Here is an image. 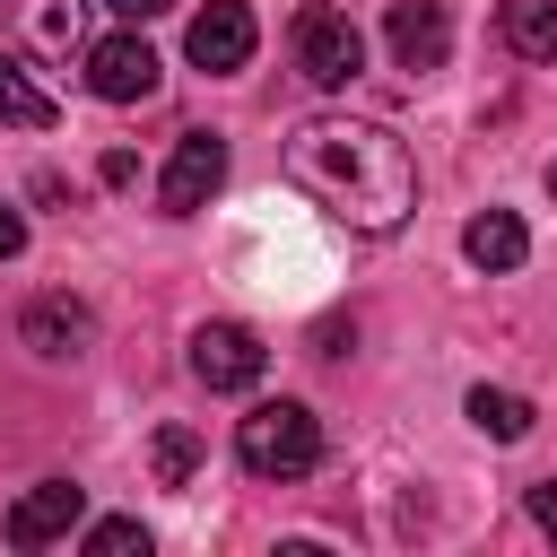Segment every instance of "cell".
I'll list each match as a JSON object with an SVG mask.
<instances>
[{"label":"cell","mask_w":557,"mask_h":557,"mask_svg":"<svg viewBox=\"0 0 557 557\" xmlns=\"http://www.w3.org/2000/svg\"><path fill=\"white\" fill-rule=\"evenodd\" d=\"M287 183L331 209L339 226L357 235H392L409 209H418V157L400 131L383 122H357V113H313L287 131Z\"/></svg>","instance_id":"cell-1"},{"label":"cell","mask_w":557,"mask_h":557,"mask_svg":"<svg viewBox=\"0 0 557 557\" xmlns=\"http://www.w3.org/2000/svg\"><path fill=\"white\" fill-rule=\"evenodd\" d=\"M235 461L252 479H305L322 461V418L305 400H261L244 426H235Z\"/></svg>","instance_id":"cell-2"},{"label":"cell","mask_w":557,"mask_h":557,"mask_svg":"<svg viewBox=\"0 0 557 557\" xmlns=\"http://www.w3.org/2000/svg\"><path fill=\"white\" fill-rule=\"evenodd\" d=\"M296 70L313 78V87H357L366 78V35L348 26V9H305L296 17Z\"/></svg>","instance_id":"cell-3"},{"label":"cell","mask_w":557,"mask_h":557,"mask_svg":"<svg viewBox=\"0 0 557 557\" xmlns=\"http://www.w3.org/2000/svg\"><path fill=\"white\" fill-rule=\"evenodd\" d=\"M218 183H226V139L218 131H183L174 157H165V174H157V209L165 218H191Z\"/></svg>","instance_id":"cell-4"},{"label":"cell","mask_w":557,"mask_h":557,"mask_svg":"<svg viewBox=\"0 0 557 557\" xmlns=\"http://www.w3.org/2000/svg\"><path fill=\"white\" fill-rule=\"evenodd\" d=\"M261 366H270V348H261L244 322H200V331H191V374H200L209 392H252Z\"/></svg>","instance_id":"cell-5"},{"label":"cell","mask_w":557,"mask_h":557,"mask_svg":"<svg viewBox=\"0 0 557 557\" xmlns=\"http://www.w3.org/2000/svg\"><path fill=\"white\" fill-rule=\"evenodd\" d=\"M157 78H165V61H157L139 35H104V44H87V87H96L104 104H148Z\"/></svg>","instance_id":"cell-6"},{"label":"cell","mask_w":557,"mask_h":557,"mask_svg":"<svg viewBox=\"0 0 557 557\" xmlns=\"http://www.w3.org/2000/svg\"><path fill=\"white\" fill-rule=\"evenodd\" d=\"M383 35H392V61H400L409 78H426V70H444V52H453V9H444V0H392Z\"/></svg>","instance_id":"cell-7"},{"label":"cell","mask_w":557,"mask_h":557,"mask_svg":"<svg viewBox=\"0 0 557 557\" xmlns=\"http://www.w3.org/2000/svg\"><path fill=\"white\" fill-rule=\"evenodd\" d=\"M252 44H261V26H252V9L244 0H209L200 17H191V35H183V52L218 78V70H244L252 61Z\"/></svg>","instance_id":"cell-8"},{"label":"cell","mask_w":557,"mask_h":557,"mask_svg":"<svg viewBox=\"0 0 557 557\" xmlns=\"http://www.w3.org/2000/svg\"><path fill=\"white\" fill-rule=\"evenodd\" d=\"M78 513H87V487L44 479V487H26V496L9 505V548H52V540L78 531Z\"/></svg>","instance_id":"cell-9"},{"label":"cell","mask_w":557,"mask_h":557,"mask_svg":"<svg viewBox=\"0 0 557 557\" xmlns=\"http://www.w3.org/2000/svg\"><path fill=\"white\" fill-rule=\"evenodd\" d=\"M17 339H26L35 357H78V348L96 339V322H87V305H70V296H35V305L17 313Z\"/></svg>","instance_id":"cell-10"},{"label":"cell","mask_w":557,"mask_h":557,"mask_svg":"<svg viewBox=\"0 0 557 557\" xmlns=\"http://www.w3.org/2000/svg\"><path fill=\"white\" fill-rule=\"evenodd\" d=\"M461 252H470L479 270H522V261H531V226H522L513 209H479V218L461 226Z\"/></svg>","instance_id":"cell-11"},{"label":"cell","mask_w":557,"mask_h":557,"mask_svg":"<svg viewBox=\"0 0 557 557\" xmlns=\"http://www.w3.org/2000/svg\"><path fill=\"white\" fill-rule=\"evenodd\" d=\"M496 35H505L522 61H557V0H505V9H496Z\"/></svg>","instance_id":"cell-12"},{"label":"cell","mask_w":557,"mask_h":557,"mask_svg":"<svg viewBox=\"0 0 557 557\" xmlns=\"http://www.w3.org/2000/svg\"><path fill=\"white\" fill-rule=\"evenodd\" d=\"M0 122H17V131H52V122H61V104L26 78L17 52H0Z\"/></svg>","instance_id":"cell-13"},{"label":"cell","mask_w":557,"mask_h":557,"mask_svg":"<svg viewBox=\"0 0 557 557\" xmlns=\"http://www.w3.org/2000/svg\"><path fill=\"white\" fill-rule=\"evenodd\" d=\"M470 426H479V435H496V444H522V435H531V400H522V392H487V383H479V392H470Z\"/></svg>","instance_id":"cell-14"},{"label":"cell","mask_w":557,"mask_h":557,"mask_svg":"<svg viewBox=\"0 0 557 557\" xmlns=\"http://www.w3.org/2000/svg\"><path fill=\"white\" fill-rule=\"evenodd\" d=\"M148 470H157V487H183V479L200 470V435H191V426H157V444H148Z\"/></svg>","instance_id":"cell-15"},{"label":"cell","mask_w":557,"mask_h":557,"mask_svg":"<svg viewBox=\"0 0 557 557\" xmlns=\"http://www.w3.org/2000/svg\"><path fill=\"white\" fill-rule=\"evenodd\" d=\"M35 52H78V0H26Z\"/></svg>","instance_id":"cell-16"},{"label":"cell","mask_w":557,"mask_h":557,"mask_svg":"<svg viewBox=\"0 0 557 557\" xmlns=\"http://www.w3.org/2000/svg\"><path fill=\"white\" fill-rule=\"evenodd\" d=\"M87 548H96V557H131V548L148 557V522H131V513H113V522H96V531H87Z\"/></svg>","instance_id":"cell-17"},{"label":"cell","mask_w":557,"mask_h":557,"mask_svg":"<svg viewBox=\"0 0 557 557\" xmlns=\"http://www.w3.org/2000/svg\"><path fill=\"white\" fill-rule=\"evenodd\" d=\"M17 252H26V218L0 200V261H17Z\"/></svg>","instance_id":"cell-18"},{"label":"cell","mask_w":557,"mask_h":557,"mask_svg":"<svg viewBox=\"0 0 557 557\" xmlns=\"http://www.w3.org/2000/svg\"><path fill=\"white\" fill-rule=\"evenodd\" d=\"M531 522H540V531H557V479H540V487H531Z\"/></svg>","instance_id":"cell-19"},{"label":"cell","mask_w":557,"mask_h":557,"mask_svg":"<svg viewBox=\"0 0 557 557\" xmlns=\"http://www.w3.org/2000/svg\"><path fill=\"white\" fill-rule=\"evenodd\" d=\"M104 9H122V17H131V26H139V17H165V9H174V0H104Z\"/></svg>","instance_id":"cell-20"},{"label":"cell","mask_w":557,"mask_h":557,"mask_svg":"<svg viewBox=\"0 0 557 557\" xmlns=\"http://www.w3.org/2000/svg\"><path fill=\"white\" fill-rule=\"evenodd\" d=\"M548 191H557V165H548Z\"/></svg>","instance_id":"cell-21"}]
</instances>
